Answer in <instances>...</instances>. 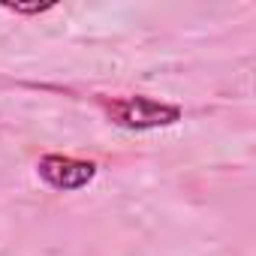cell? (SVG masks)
<instances>
[{"label": "cell", "instance_id": "cell-1", "mask_svg": "<svg viewBox=\"0 0 256 256\" xmlns=\"http://www.w3.org/2000/svg\"><path fill=\"white\" fill-rule=\"evenodd\" d=\"M106 112L118 126H126V130H157V126H172L181 120L178 106H166V102H157L148 96L112 100V102H106Z\"/></svg>", "mask_w": 256, "mask_h": 256}, {"label": "cell", "instance_id": "cell-2", "mask_svg": "<svg viewBox=\"0 0 256 256\" xmlns=\"http://www.w3.org/2000/svg\"><path fill=\"white\" fill-rule=\"evenodd\" d=\"M36 172L54 190H82L84 184L94 181L96 166L90 160H76V157H64V154H46L36 163Z\"/></svg>", "mask_w": 256, "mask_h": 256}, {"label": "cell", "instance_id": "cell-3", "mask_svg": "<svg viewBox=\"0 0 256 256\" xmlns=\"http://www.w3.org/2000/svg\"><path fill=\"white\" fill-rule=\"evenodd\" d=\"M6 10L18 12V16H40V12L54 10V4H6Z\"/></svg>", "mask_w": 256, "mask_h": 256}]
</instances>
